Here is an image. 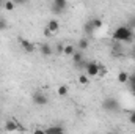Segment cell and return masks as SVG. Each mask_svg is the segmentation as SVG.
<instances>
[{"label":"cell","instance_id":"cell-1","mask_svg":"<svg viewBox=\"0 0 135 134\" xmlns=\"http://www.w3.org/2000/svg\"><path fill=\"white\" fill-rule=\"evenodd\" d=\"M116 43H132L134 41V33L127 25H119L115 29L113 36H112Z\"/></svg>","mask_w":135,"mask_h":134},{"label":"cell","instance_id":"cell-2","mask_svg":"<svg viewBox=\"0 0 135 134\" xmlns=\"http://www.w3.org/2000/svg\"><path fill=\"white\" fill-rule=\"evenodd\" d=\"M102 109L105 112H116L119 109V102H118L116 98L108 96V98H105V100L102 101Z\"/></svg>","mask_w":135,"mask_h":134},{"label":"cell","instance_id":"cell-3","mask_svg":"<svg viewBox=\"0 0 135 134\" xmlns=\"http://www.w3.org/2000/svg\"><path fill=\"white\" fill-rule=\"evenodd\" d=\"M32 101H33V104H36V106H46L49 102V98H47L46 93H42V90H36V92H33V95H32Z\"/></svg>","mask_w":135,"mask_h":134},{"label":"cell","instance_id":"cell-4","mask_svg":"<svg viewBox=\"0 0 135 134\" xmlns=\"http://www.w3.org/2000/svg\"><path fill=\"white\" fill-rule=\"evenodd\" d=\"M68 6V2L66 0H54L52 5H50V10L55 13V14H61Z\"/></svg>","mask_w":135,"mask_h":134},{"label":"cell","instance_id":"cell-5","mask_svg":"<svg viewBox=\"0 0 135 134\" xmlns=\"http://www.w3.org/2000/svg\"><path fill=\"white\" fill-rule=\"evenodd\" d=\"M85 71H86V76H88V77L98 76V74H99V63H98V62H88Z\"/></svg>","mask_w":135,"mask_h":134},{"label":"cell","instance_id":"cell-6","mask_svg":"<svg viewBox=\"0 0 135 134\" xmlns=\"http://www.w3.org/2000/svg\"><path fill=\"white\" fill-rule=\"evenodd\" d=\"M19 43H21V46H22V49L25 51V52H28V54H32V52H35V44L33 43H30L28 39H25L24 36H19Z\"/></svg>","mask_w":135,"mask_h":134},{"label":"cell","instance_id":"cell-7","mask_svg":"<svg viewBox=\"0 0 135 134\" xmlns=\"http://www.w3.org/2000/svg\"><path fill=\"white\" fill-rule=\"evenodd\" d=\"M5 129L8 131V133H14V131H17V120H6L5 122Z\"/></svg>","mask_w":135,"mask_h":134},{"label":"cell","instance_id":"cell-8","mask_svg":"<svg viewBox=\"0 0 135 134\" xmlns=\"http://www.w3.org/2000/svg\"><path fill=\"white\" fill-rule=\"evenodd\" d=\"M50 32H52V35L54 33H57L58 32V29H60V22L57 21V19H50L49 22H47V25H46Z\"/></svg>","mask_w":135,"mask_h":134},{"label":"cell","instance_id":"cell-9","mask_svg":"<svg viewBox=\"0 0 135 134\" xmlns=\"http://www.w3.org/2000/svg\"><path fill=\"white\" fill-rule=\"evenodd\" d=\"M41 54H42L44 57H50V55L54 54V49H52V46H50V44H47V43L41 44Z\"/></svg>","mask_w":135,"mask_h":134},{"label":"cell","instance_id":"cell-10","mask_svg":"<svg viewBox=\"0 0 135 134\" xmlns=\"http://www.w3.org/2000/svg\"><path fill=\"white\" fill-rule=\"evenodd\" d=\"M61 129H65V128L60 126V125H55V126H47L44 131H46V134H57V133H60Z\"/></svg>","mask_w":135,"mask_h":134},{"label":"cell","instance_id":"cell-11","mask_svg":"<svg viewBox=\"0 0 135 134\" xmlns=\"http://www.w3.org/2000/svg\"><path fill=\"white\" fill-rule=\"evenodd\" d=\"M72 60H74V63H75V65H79L80 62H83V52L77 49V51H75V54L72 55Z\"/></svg>","mask_w":135,"mask_h":134},{"label":"cell","instance_id":"cell-12","mask_svg":"<svg viewBox=\"0 0 135 134\" xmlns=\"http://www.w3.org/2000/svg\"><path fill=\"white\" fill-rule=\"evenodd\" d=\"M75 51H77L75 46H72V44H65V52H63V54H65V55H69V57H72V55L75 54Z\"/></svg>","mask_w":135,"mask_h":134},{"label":"cell","instance_id":"cell-13","mask_svg":"<svg viewBox=\"0 0 135 134\" xmlns=\"http://www.w3.org/2000/svg\"><path fill=\"white\" fill-rule=\"evenodd\" d=\"M88 46H90V43H88V39L86 38H80L79 39V51H86L88 49Z\"/></svg>","mask_w":135,"mask_h":134},{"label":"cell","instance_id":"cell-14","mask_svg":"<svg viewBox=\"0 0 135 134\" xmlns=\"http://www.w3.org/2000/svg\"><path fill=\"white\" fill-rule=\"evenodd\" d=\"M127 81H129V73L121 71V73L118 74V82H119V84H127Z\"/></svg>","mask_w":135,"mask_h":134},{"label":"cell","instance_id":"cell-15","mask_svg":"<svg viewBox=\"0 0 135 134\" xmlns=\"http://www.w3.org/2000/svg\"><path fill=\"white\" fill-rule=\"evenodd\" d=\"M90 22H91V25H93V29H94V30H96V29H101L102 25H104L102 19H99V17H93Z\"/></svg>","mask_w":135,"mask_h":134},{"label":"cell","instance_id":"cell-16","mask_svg":"<svg viewBox=\"0 0 135 134\" xmlns=\"http://www.w3.org/2000/svg\"><path fill=\"white\" fill-rule=\"evenodd\" d=\"M3 8H5L6 11H13V10L16 8V3L11 2V0H5V2H3Z\"/></svg>","mask_w":135,"mask_h":134},{"label":"cell","instance_id":"cell-17","mask_svg":"<svg viewBox=\"0 0 135 134\" xmlns=\"http://www.w3.org/2000/svg\"><path fill=\"white\" fill-rule=\"evenodd\" d=\"M127 84L131 85V92L135 95V73L134 74H129V81H127Z\"/></svg>","mask_w":135,"mask_h":134},{"label":"cell","instance_id":"cell-18","mask_svg":"<svg viewBox=\"0 0 135 134\" xmlns=\"http://www.w3.org/2000/svg\"><path fill=\"white\" fill-rule=\"evenodd\" d=\"M57 92H58L60 96H66L68 92H69V88H68V85H60V87L57 88Z\"/></svg>","mask_w":135,"mask_h":134},{"label":"cell","instance_id":"cell-19","mask_svg":"<svg viewBox=\"0 0 135 134\" xmlns=\"http://www.w3.org/2000/svg\"><path fill=\"white\" fill-rule=\"evenodd\" d=\"M79 82H80L82 85H88V82H90V77H88L86 74H80V76H79Z\"/></svg>","mask_w":135,"mask_h":134},{"label":"cell","instance_id":"cell-20","mask_svg":"<svg viewBox=\"0 0 135 134\" xmlns=\"http://www.w3.org/2000/svg\"><path fill=\"white\" fill-rule=\"evenodd\" d=\"M85 32H86L88 35H91L93 32H94V29H93V25H91V22H90V21L85 24Z\"/></svg>","mask_w":135,"mask_h":134},{"label":"cell","instance_id":"cell-21","mask_svg":"<svg viewBox=\"0 0 135 134\" xmlns=\"http://www.w3.org/2000/svg\"><path fill=\"white\" fill-rule=\"evenodd\" d=\"M6 27H8L6 19H5V17H0V32H2V30H6Z\"/></svg>","mask_w":135,"mask_h":134},{"label":"cell","instance_id":"cell-22","mask_svg":"<svg viewBox=\"0 0 135 134\" xmlns=\"http://www.w3.org/2000/svg\"><path fill=\"white\" fill-rule=\"evenodd\" d=\"M55 52H57V54H63V52H65V44L58 43V44H57V47H55Z\"/></svg>","mask_w":135,"mask_h":134},{"label":"cell","instance_id":"cell-23","mask_svg":"<svg viewBox=\"0 0 135 134\" xmlns=\"http://www.w3.org/2000/svg\"><path fill=\"white\" fill-rule=\"evenodd\" d=\"M127 27L132 30V29H135V16H132V17H129V22H127Z\"/></svg>","mask_w":135,"mask_h":134},{"label":"cell","instance_id":"cell-24","mask_svg":"<svg viewBox=\"0 0 135 134\" xmlns=\"http://www.w3.org/2000/svg\"><path fill=\"white\" fill-rule=\"evenodd\" d=\"M105 73H107V68L99 63V74H98V76H99V77H102V76H105Z\"/></svg>","mask_w":135,"mask_h":134},{"label":"cell","instance_id":"cell-25","mask_svg":"<svg viewBox=\"0 0 135 134\" xmlns=\"http://www.w3.org/2000/svg\"><path fill=\"white\" fill-rule=\"evenodd\" d=\"M33 134H46V131L42 128H35L33 129Z\"/></svg>","mask_w":135,"mask_h":134},{"label":"cell","instance_id":"cell-26","mask_svg":"<svg viewBox=\"0 0 135 134\" xmlns=\"http://www.w3.org/2000/svg\"><path fill=\"white\" fill-rule=\"evenodd\" d=\"M129 122H131L132 125H135V112H131V115H129Z\"/></svg>","mask_w":135,"mask_h":134},{"label":"cell","instance_id":"cell-27","mask_svg":"<svg viewBox=\"0 0 135 134\" xmlns=\"http://www.w3.org/2000/svg\"><path fill=\"white\" fill-rule=\"evenodd\" d=\"M44 35H46V36L49 38V36H52V32H50V30H49L47 27H44Z\"/></svg>","mask_w":135,"mask_h":134},{"label":"cell","instance_id":"cell-28","mask_svg":"<svg viewBox=\"0 0 135 134\" xmlns=\"http://www.w3.org/2000/svg\"><path fill=\"white\" fill-rule=\"evenodd\" d=\"M132 59H134V60H135V49H134V51H132Z\"/></svg>","mask_w":135,"mask_h":134},{"label":"cell","instance_id":"cell-29","mask_svg":"<svg viewBox=\"0 0 135 134\" xmlns=\"http://www.w3.org/2000/svg\"><path fill=\"white\" fill-rule=\"evenodd\" d=\"M57 134H66V133H65V129H61L60 133H57Z\"/></svg>","mask_w":135,"mask_h":134},{"label":"cell","instance_id":"cell-30","mask_svg":"<svg viewBox=\"0 0 135 134\" xmlns=\"http://www.w3.org/2000/svg\"><path fill=\"white\" fill-rule=\"evenodd\" d=\"M0 6H3V2H2V0H0Z\"/></svg>","mask_w":135,"mask_h":134},{"label":"cell","instance_id":"cell-31","mask_svg":"<svg viewBox=\"0 0 135 134\" xmlns=\"http://www.w3.org/2000/svg\"><path fill=\"white\" fill-rule=\"evenodd\" d=\"M134 49H135V39H134Z\"/></svg>","mask_w":135,"mask_h":134},{"label":"cell","instance_id":"cell-32","mask_svg":"<svg viewBox=\"0 0 135 134\" xmlns=\"http://www.w3.org/2000/svg\"><path fill=\"white\" fill-rule=\"evenodd\" d=\"M107 134H115V133H107Z\"/></svg>","mask_w":135,"mask_h":134},{"label":"cell","instance_id":"cell-33","mask_svg":"<svg viewBox=\"0 0 135 134\" xmlns=\"http://www.w3.org/2000/svg\"><path fill=\"white\" fill-rule=\"evenodd\" d=\"M134 112H135V110H134Z\"/></svg>","mask_w":135,"mask_h":134}]
</instances>
